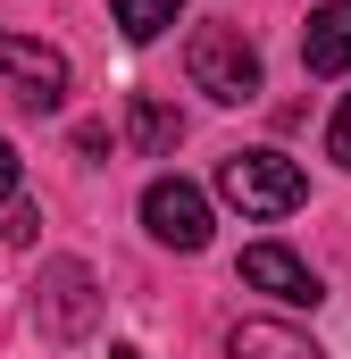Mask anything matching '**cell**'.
I'll list each match as a JSON object with an SVG mask.
<instances>
[{"instance_id":"obj_1","label":"cell","mask_w":351,"mask_h":359,"mask_svg":"<svg viewBox=\"0 0 351 359\" xmlns=\"http://www.w3.org/2000/svg\"><path fill=\"white\" fill-rule=\"evenodd\" d=\"M218 201H234L243 217H293L310 201V176L284 151H226L218 159Z\"/></svg>"},{"instance_id":"obj_2","label":"cell","mask_w":351,"mask_h":359,"mask_svg":"<svg viewBox=\"0 0 351 359\" xmlns=\"http://www.w3.org/2000/svg\"><path fill=\"white\" fill-rule=\"evenodd\" d=\"M184 76H192V92L243 109V100H260V50L243 42V25H192V42H184Z\"/></svg>"},{"instance_id":"obj_3","label":"cell","mask_w":351,"mask_h":359,"mask_svg":"<svg viewBox=\"0 0 351 359\" xmlns=\"http://www.w3.org/2000/svg\"><path fill=\"white\" fill-rule=\"evenodd\" d=\"M143 226H151V243H168V251H201L209 243V192L184 176H159L143 192Z\"/></svg>"},{"instance_id":"obj_4","label":"cell","mask_w":351,"mask_h":359,"mask_svg":"<svg viewBox=\"0 0 351 359\" xmlns=\"http://www.w3.org/2000/svg\"><path fill=\"white\" fill-rule=\"evenodd\" d=\"M0 76L17 84L25 109H59L67 100V59L51 42H25V34H0Z\"/></svg>"},{"instance_id":"obj_5","label":"cell","mask_w":351,"mask_h":359,"mask_svg":"<svg viewBox=\"0 0 351 359\" xmlns=\"http://www.w3.org/2000/svg\"><path fill=\"white\" fill-rule=\"evenodd\" d=\"M243 284H251V292H267V301H284V309H310V301H318L310 259H293L284 243H251V251H243Z\"/></svg>"},{"instance_id":"obj_6","label":"cell","mask_w":351,"mask_h":359,"mask_svg":"<svg viewBox=\"0 0 351 359\" xmlns=\"http://www.w3.org/2000/svg\"><path fill=\"white\" fill-rule=\"evenodd\" d=\"M301 67H310V76H351V0H318V8H310Z\"/></svg>"},{"instance_id":"obj_7","label":"cell","mask_w":351,"mask_h":359,"mask_svg":"<svg viewBox=\"0 0 351 359\" xmlns=\"http://www.w3.org/2000/svg\"><path fill=\"white\" fill-rule=\"evenodd\" d=\"M226 359H326L301 326H284V318H243L234 334H226Z\"/></svg>"},{"instance_id":"obj_8","label":"cell","mask_w":351,"mask_h":359,"mask_svg":"<svg viewBox=\"0 0 351 359\" xmlns=\"http://www.w3.org/2000/svg\"><path fill=\"white\" fill-rule=\"evenodd\" d=\"M126 134H134V151H151V159H159V151L184 142V117H176L168 100H151V92H143V100L126 109Z\"/></svg>"},{"instance_id":"obj_9","label":"cell","mask_w":351,"mask_h":359,"mask_svg":"<svg viewBox=\"0 0 351 359\" xmlns=\"http://www.w3.org/2000/svg\"><path fill=\"white\" fill-rule=\"evenodd\" d=\"M109 17L126 25V42H159L176 17H184V0H109Z\"/></svg>"},{"instance_id":"obj_10","label":"cell","mask_w":351,"mask_h":359,"mask_svg":"<svg viewBox=\"0 0 351 359\" xmlns=\"http://www.w3.org/2000/svg\"><path fill=\"white\" fill-rule=\"evenodd\" d=\"M326 159L351 168V92H343V109H335V126H326Z\"/></svg>"},{"instance_id":"obj_11","label":"cell","mask_w":351,"mask_h":359,"mask_svg":"<svg viewBox=\"0 0 351 359\" xmlns=\"http://www.w3.org/2000/svg\"><path fill=\"white\" fill-rule=\"evenodd\" d=\"M17 184H25V159H17L8 134H0V201H17Z\"/></svg>"},{"instance_id":"obj_12","label":"cell","mask_w":351,"mask_h":359,"mask_svg":"<svg viewBox=\"0 0 351 359\" xmlns=\"http://www.w3.org/2000/svg\"><path fill=\"white\" fill-rule=\"evenodd\" d=\"M117 359H143V351H117Z\"/></svg>"}]
</instances>
